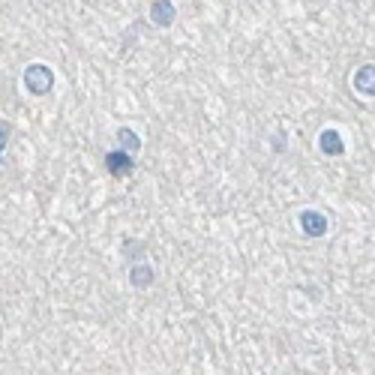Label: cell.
<instances>
[{"label":"cell","mask_w":375,"mask_h":375,"mask_svg":"<svg viewBox=\"0 0 375 375\" xmlns=\"http://www.w3.org/2000/svg\"><path fill=\"white\" fill-rule=\"evenodd\" d=\"M24 84H27V90H30L34 96H45L48 90L54 87V73H52V66H45V64L27 66V69H24Z\"/></svg>","instance_id":"cell-1"},{"label":"cell","mask_w":375,"mask_h":375,"mask_svg":"<svg viewBox=\"0 0 375 375\" xmlns=\"http://www.w3.org/2000/svg\"><path fill=\"white\" fill-rule=\"evenodd\" d=\"M297 226H300V231L307 237H324L328 235V228H330V222H328V216H324L321 210H303V214L297 216Z\"/></svg>","instance_id":"cell-2"},{"label":"cell","mask_w":375,"mask_h":375,"mask_svg":"<svg viewBox=\"0 0 375 375\" xmlns=\"http://www.w3.org/2000/svg\"><path fill=\"white\" fill-rule=\"evenodd\" d=\"M105 168L111 171L115 177H129L135 168V162L129 154H120V150H111V154H105Z\"/></svg>","instance_id":"cell-3"},{"label":"cell","mask_w":375,"mask_h":375,"mask_svg":"<svg viewBox=\"0 0 375 375\" xmlns=\"http://www.w3.org/2000/svg\"><path fill=\"white\" fill-rule=\"evenodd\" d=\"M318 150L328 156H339L346 154V141H342V135L337 133V129H324V133L318 135Z\"/></svg>","instance_id":"cell-4"},{"label":"cell","mask_w":375,"mask_h":375,"mask_svg":"<svg viewBox=\"0 0 375 375\" xmlns=\"http://www.w3.org/2000/svg\"><path fill=\"white\" fill-rule=\"evenodd\" d=\"M175 15H177V9H175V3H168V0H159V3L150 6V22L159 27H168L175 22Z\"/></svg>","instance_id":"cell-5"},{"label":"cell","mask_w":375,"mask_h":375,"mask_svg":"<svg viewBox=\"0 0 375 375\" xmlns=\"http://www.w3.org/2000/svg\"><path fill=\"white\" fill-rule=\"evenodd\" d=\"M117 145H120V154H129V156H133L135 150H141V138H138V133H133L129 126H124V129H117Z\"/></svg>","instance_id":"cell-6"},{"label":"cell","mask_w":375,"mask_h":375,"mask_svg":"<svg viewBox=\"0 0 375 375\" xmlns=\"http://www.w3.org/2000/svg\"><path fill=\"white\" fill-rule=\"evenodd\" d=\"M372 75H375V69H372V64H367V66H360L358 69V75H354V87L360 90V94H375V84H372Z\"/></svg>","instance_id":"cell-7"},{"label":"cell","mask_w":375,"mask_h":375,"mask_svg":"<svg viewBox=\"0 0 375 375\" xmlns=\"http://www.w3.org/2000/svg\"><path fill=\"white\" fill-rule=\"evenodd\" d=\"M129 282H133L135 288H147L150 282H154V267H147V265H138L129 270Z\"/></svg>","instance_id":"cell-8"},{"label":"cell","mask_w":375,"mask_h":375,"mask_svg":"<svg viewBox=\"0 0 375 375\" xmlns=\"http://www.w3.org/2000/svg\"><path fill=\"white\" fill-rule=\"evenodd\" d=\"M6 141H9V129H6L3 124H0V154L6 150Z\"/></svg>","instance_id":"cell-9"}]
</instances>
